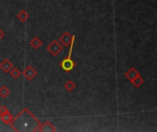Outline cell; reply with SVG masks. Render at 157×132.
<instances>
[{"label":"cell","instance_id":"6da1fadb","mask_svg":"<svg viewBox=\"0 0 157 132\" xmlns=\"http://www.w3.org/2000/svg\"><path fill=\"white\" fill-rule=\"evenodd\" d=\"M75 36L73 35V39H72V41H71V44H70V51H69V54L67 56V58L63 59L61 62H60V66L61 68L65 71V72H71L75 66V62L71 59V56H72V51H73V47H74V43H75Z\"/></svg>","mask_w":157,"mask_h":132},{"label":"cell","instance_id":"7a4b0ae2","mask_svg":"<svg viewBox=\"0 0 157 132\" xmlns=\"http://www.w3.org/2000/svg\"><path fill=\"white\" fill-rule=\"evenodd\" d=\"M46 50H47L52 56L56 57L57 55H59V54L63 51V47L62 46V44H61L58 40H52L51 43L46 47Z\"/></svg>","mask_w":157,"mask_h":132},{"label":"cell","instance_id":"3957f363","mask_svg":"<svg viewBox=\"0 0 157 132\" xmlns=\"http://www.w3.org/2000/svg\"><path fill=\"white\" fill-rule=\"evenodd\" d=\"M37 74H38V72L30 65L27 66L23 71V75L28 81H31Z\"/></svg>","mask_w":157,"mask_h":132},{"label":"cell","instance_id":"277c9868","mask_svg":"<svg viewBox=\"0 0 157 132\" xmlns=\"http://www.w3.org/2000/svg\"><path fill=\"white\" fill-rule=\"evenodd\" d=\"M73 39V35H71L67 30L63 32V34L59 38V41L61 42L62 45H63L64 47H69L71 44Z\"/></svg>","mask_w":157,"mask_h":132},{"label":"cell","instance_id":"5b68a950","mask_svg":"<svg viewBox=\"0 0 157 132\" xmlns=\"http://www.w3.org/2000/svg\"><path fill=\"white\" fill-rule=\"evenodd\" d=\"M141 74L138 72V70L137 69H135L134 67H131L130 68V70L128 71V72H126L125 73V77L132 83L138 75H140Z\"/></svg>","mask_w":157,"mask_h":132},{"label":"cell","instance_id":"8992f818","mask_svg":"<svg viewBox=\"0 0 157 132\" xmlns=\"http://www.w3.org/2000/svg\"><path fill=\"white\" fill-rule=\"evenodd\" d=\"M14 67L13 63L8 60V59H4L1 62H0V69L1 71H3L4 73H9V71Z\"/></svg>","mask_w":157,"mask_h":132},{"label":"cell","instance_id":"52a82bcc","mask_svg":"<svg viewBox=\"0 0 157 132\" xmlns=\"http://www.w3.org/2000/svg\"><path fill=\"white\" fill-rule=\"evenodd\" d=\"M13 119H14V117H13L12 114L9 112V110L6 111V113L0 115V120H1L3 123H5L6 125H9V126H10V125L12 124Z\"/></svg>","mask_w":157,"mask_h":132},{"label":"cell","instance_id":"ba28073f","mask_svg":"<svg viewBox=\"0 0 157 132\" xmlns=\"http://www.w3.org/2000/svg\"><path fill=\"white\" fill-rule=\"evenodd\" d=\"M56 128L50 122V121H46L43 124L40 125V127L39 128L38 131H56Z\"/></svg>","mask_w":157,"mask_h":132},{"label":"cell","instance_id":"9c48e42d","mask_svg":"<svg viewBox=\"0 0 157 132\" xmlns=\"http://www.w3.org/2000/svg\"><path fill=\"white\" fill-rule=\"evenodd\" d=\"M29 15L28 12H27L25 9H23V8L17 14V18L20 22H22V23L26 22V21L29 19Z\"/></svg>","mask_w":157,"mask_h":132},{"label":"cell","instance_id":"30bf717a","mask_svg":"<svg viewBox=\"0 0 157 132\" xmlns=\"http://www.w3.org/2000/svg\"><path fill=\"white\" fill-rule=\"evenodd\" d=\"M29 44H30V46H31L33 49L37 50V49H39V48L42 45V40H41L40 38H38V37H34V38L30 40Z\"/></svg>","mask_w":157,"mask_h":132},{"label":"cell","instance_id":"8fae6325","mask_svg":"<svg viewBox=\"0 0 157 132\" xmlns=\"http://www.w3.org/2000/svg\"><path fill=\"white\" fill-rule=\"evenodd\" d=\"M63 87H64V89H65L67 92L71 93V92H73L74 89L75 88V84L72 80H68V81L63 85Z\"/></svg>","mask_w":157,"mask_h":132},{"label":"cell","instance_id":"7c38bea8","mask_svg":"<svg viewBox=\"0 0 157 132\" xmlns=\"http://www.w3.org/2000/svg\"><path fill=\"white\" fill-rule=\"evenodd\" d=\"M144 83V78L141 76V74L140 75H138L132 82V85L133 86H135L136 88H140L141 87V85H143Z\"/></svg>","mask_w":157,"mask_h":132},{"label":"cell","instance_id":"4fadbf2b","mask_svg":"<svg viewBox=\"0 0 157 132\" xmlns=\"http://www.w3.org/2000/svg\"><path fill=\"white\" fill-rule=\"evenodd\" d=\"M9 74H10V75H11L14 79L19 78V76L22 74L21 71H20L18 68H17V67H13V68L9 71Z\"/></svg>","mask_w":157,"mask_h":132},{"label":"cell","instance_id":"5bb4252c","mask_svg":"<svg viewBox=\"0 0 157 132\" xmlns=\"http://www.w3.org/2000/svg\"><path fill=\"white\" fill-rule=\"evenodd\" d=\"M8 95H9V89L6 85L1 86L0 87V97L6 98V96H8Z\"/></svg>","mask_w":157,"mask_h":132},{"label":"cell","instance_id":"9a60e30c","mask_svg":"<svg viewBox=\"0 0 157 132\" xmlns=\"http://www.w3.org/2000/svg\"><path fill=\"white\" fill-rule=\"evenodd\" d=\"M6 111H8V109L6 106H0V115L6 113Z\"/></svg>","mask_w":157,"mask_h":132},{"label":"cell","instance_id":"2e32d148","mask_svg":"<svg viewBox=\"0 0 157 132\" xmlns=\"http://www.w3.org/2000/svg\"><path fill=\"white\" fill-rule=\"evenodd\" d=\"M4 36H5V33H4V32H3V31L0 29V40H1V39L4 37Z\"/></svg>","mask_w":157,"mask_h":132}]
</instances>
